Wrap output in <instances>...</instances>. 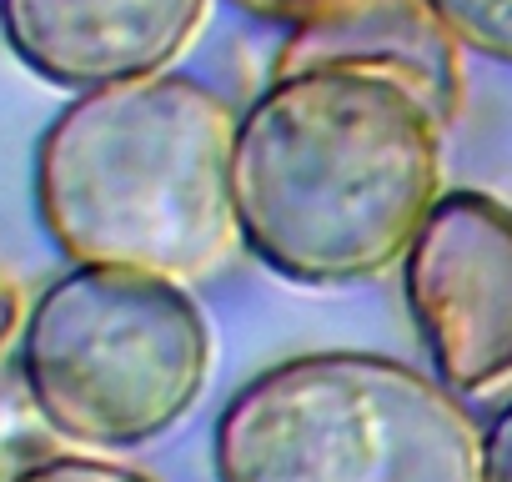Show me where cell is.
<instances>
[{"label": "cell", "mask_w": 512, "mask_h": 482, "mask_svg": "<svg viewBox=\"0 0 512 482\" xmlns=\"http://www.w3.org/2000/svg\"><path fill=\"white\" fill-rule=\"evenodd\" d=\"M442 131L392 76L272 71L231 136L241 247L297 287L382 277L442 196Z\"/></svg>", "instance_id": "1"}, {"label": "cell", "mask_w": 512, "mask_h": 482, "mask_svg": "<svg viewBox=\"0 0 512 482\" xmlns=\"http://www.w3.org/2000/svg\"><path fill=\"white\" fill-rule=\"evenodd\" d=\"M231 136L226 96L191 76L91 86L41 131V226L76 267L196 282L236 241Z\"/></svg>", "instance_id": "2"}, {"label": "cell", "mask_w": 512, "mask_h": 482, "mask_svg": "<svg viewBox=\"0 0 512 482\" xmlns=\"http://www.w3.org/2000/svg\"><path fill=\"white\" fill-rule=\"evenodd\" d=\"M216 482H482V432L427 372L382 352H297L216 422Z\"/></svg>", "instance_id": "3"}, {"label": "cell", "mask_w": 512, "mask_h": 482, "mask_svg": "<svg viewBox=\"0 0 512 482\" xmlns=\"http://www.w3.org/2000/svg\"><path fill=\"white\" fill-rule=\"evenodd\" d=\"M16 362L66 442L126 452L166 437L201 402L216 337L186 282L71 267L36 297Z\"/></svg>", "instance_id": "4"}, {"label": "cell", "mask_w": 512, "mask_h": 482, "mask_svg": "<svg viewBox=\"0 0 512 482\" xmlns=\"http://www.w3.org/2000/svg\"><path fill=\"white\" fill-rule=\"evenodd\" d=\"M407 312L452 392L512 382V206L442 191L402 257Z\"/></svg>", "instance_id": "5"}, {"label": "cell", "mask_w": 512, "mask_h": 482, "mask_svg": "<svg viewBox=\"0 0 512 482\" xmlns=\"http://www.w3.org/2000/svg\"><path fill=\"white\" fill-rule=\"evenodd\" d=\"M211 0H0V36L51 86L91 91L166 71Z\"/></svg>", "instance_id": "6"}, {"label": "cell", "mask_w": 512, "mask_h": 482, "mask_svg": "<svg viewBox=\"0 0 512 482\" xmlns=\"http://www.w3.org/2000/svg\"><path fill=\"white\" fill-rule=\"evenodd\" d=\"M467 46L427 0H332L317 16L297 21L282 41L272 71L357 66L417 91L442 126L462 116Z\"/></svg>", "instance_id": "7"}, {"label": "cell", "mask_w": 512, "mask_h": 482, "mask_svg": "<svg viewBox=\"0 0 512 482\" xmlns=\"http://www.w3.org/2000/svg\"><path fill=\"white\" fill-rule=\"evenodd\" d=\"M66 452V437L36 402L21 362H0V482H21L31 467Z\"/></svg>", "instance_id": "8"}, {"label": "cell", "mask_w": 512, "mask_h": 482, "mask_svg": "<svg viewBox=\"0 0 512 482\" xmlns=\"http://www.w3.org/2000/svg\"><path fill=\"white\" fill-rule=\"evenodd\" d=\"M427 6L452 26L467 51L512 66V0H427Z\"/></svg>", "instance_id": "9"}, {"label": "cell", "mask_w": 512, "mask_h": 482, "mask_svg": "<svg viewBox=\"0 0 512 482\" xmlns=\"http://www.w3.org/2000/svg\"><path fill=\"white\" fill-rule=\"evenodd\" d=\"M21 482H156L141 467L111 462V457H91V452H61L41 467H31Z\"/></svg>", "instance_id": "10"}, {"label": "cell", "mask_w": 512, "mask_h": 482, "mask_svg": "<svg viewBox=\"0 0 512 482\" xmlns=\"http://www.w3.org/2000/svg\"><path fill=\"white\" fill-rule=\"evenodd\" d=\"M26 317H31V307H26V287H21V272H16V262L6 257V247H0V362H6L11 342L21 337Z\"/></svg>", "instance_id": "11"}, {"label": "cell", "mask_w": 512, "mask_h": 482, "mask_svg": "<svg viewBox=\"0 0 512 482\" xmlns=\"http://www.w3.org/2000/svg\"><path fill=\"white\" fill-rule=\"evenodd\" d=\"M482 482H512V397L492 412L482 432Z\"/></svg>", "instance_id": "12"}, {"label": "cell", "mask_w": 512, "mask_h": 482, "mask_svg": "<svg viewBox=\"0 0 512 482\" xmlns=\"http://www.w3.org/2000/svg\"><path fill=\"white\" fill-rule=\"evenodd\" d=\"M236 11H246V16H256V21H272V26H297V21H307V16H317L322 6H332V0H231Z\"/></svg>", "instance_id": "13"}]
</instances>
